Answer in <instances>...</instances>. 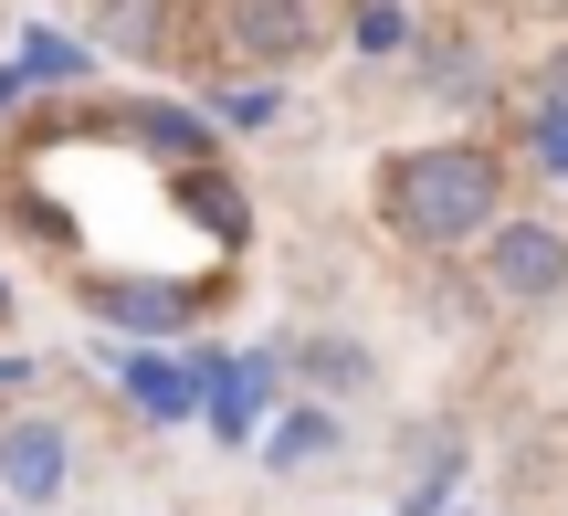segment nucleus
Returning a JSON list of instances; mask_svg holds the SVG:
<instances>
[{
	"label": "nucleus",
	"mask_w": 568,
	"mask_h": 516,
	"mask_svg": "<svg viewBox=\"0 0 568 516\" xmlns=\"http://www.w3.org/2000/svg\"><path fill=\"white\" fill-rule=\"evenodd\" d=\"M379 201H389V232H410V243H432V253H443V243H485L495 201H506V169H495V148L443 138V148L389 159Z\"/></svg>",
	"instance_id": "obj_1"
},
{
	"label": "nucleus",
	"mask_w": 568,
	"mask_h": 516,
	"mask_svg": "<svg viewBox=\"0 0 568 516\" xmlns=\"http://www.w3.org/2000/svg\"><path fill=\"white\" fill-rule=\"evenodd\" d=\"M485 264H495V295L537 306V295L568 285V232H558V222H495V232H485Z\"/></svg>",
	"instance_id": "obj_2"
},
{
	"label": "nucleus",
	"mask_w": 568,
	"mask_h": 516,
	"mask_svg": "<svg viewBox=\"0 0 568 516\" xmlns=\"http://www.w3.org/2000/svg\"><path fill=\"white\" fill-rule=\"evenodd\" d=\"M63 475H74V443H63V422H0V496H21V506H53L63 496Z\"/></svg>",
	"instance_id": "obj_3"
},
{
	"label": "nucleus",
	"mask_w": 568,
	"mask_h": 516,
	"mask_svg": "<svg viewBox=\"0 0 568 516\" xmlns=\"http://www.w3.org/2000/svg\"><path fill=\"white\" fill-rule=\"evenodd\" d=\"M232 42H243V63H295L305 42H316V11L305 0H222Z\"/></svg>",
	"instance_id": "obj_4"
},
{
	"label": "nucleus",
	"mask_w": 568,
	"mask_h": 516,
	"mask_svg": "<svg viewBox=\"0 0 568 516\" xmlns=\"http://www.w3.org/2000/svg\"><path fill=\"white\" fill-rule=\"evenodd\" d=\"M126 401H138L148 422H190L201 412V370H180V358H126Z\"/></svg>",
	"instance_id": "obj_5"
},
{
	"label": "nucleus",
	"mask_w": 568,
	"mask_h": 516,
	"mask_svg": "<svg viewBox=\"0 0 568 516\" xmlns=\"http://www.w3.org/2000/svg\"><path fill=\"white\" fill-rule=\"evenodd\" d=\"M464 475V443L453 433H422V464H410V485H400V516H443V485Z\"/></svg>",
	"instance_id": "obj_6"
},
{
	"label": "nucleus",
	"mask_w": 568,
	"mask_h": 516,
	"mask_svg": "<svg viewBox=\"0 0 568 516\" xmlns=\"http://www.w3.org/2000/svg\"><path fill=\"white\" fill-rule=\"evenodd\" d=\"M95 316H116V327L159 337V327H180V295H169V285H95Z\"/></svg>",
	"instance_id": "obj_7"
},
{
	"label": "nucleus",
	"mask_w": 568,
	"mask_h": 516,
	"mask_svg": "<svg viewBox=\"0 0 568 516\" xmlns=\"http://www.w3.org/2000/svg\"><path fill=\"white\" fill-rule=\"evenodd\" d=\"M264 454L274 464H316V454H337V422H326V412H284L264 433Z\"/></svg>",
	"instance_id": "obj_8"
},
{
	"label": "nucleus",
	"mask_w": 568,
	"mask_h": 516,
	"mask_svg": "<svg viewBox=\"0 0 568 516\" xmlns=\"http://www.w3.org/2000/svg\"><path fill=\"white\" fill-rule=\"evenodd\" d=\"M11 74H21V84H74V74H84V42H63V32H32Z\"/></svg>",
	"instance_id": "obj_9"
},
{
	"label": "nucleus",
	"mask_w": 568,
	"mask_h": 516,
	"mask_svg": "<svg viewBox=\"0 0 568 516\" xmlns=\"http://www.w3.org/2000/svg\"><path fill=\"white\" fill-rule=\"evenodd\" d=\"M305 380H326V391H358V380H368V348H347V337H305Z\"/></svg>",
	"instance_id": "obj_10"
},
{
	"label": "nucleus",
	"mask_w": 568,
	"mask_h": 516,
	"mask_svg": "<svg viewBox=\"0 0 568 516\" xmlns=\"http://www.w3.org/2000/svg\"><path fill=\"white\" fill-rule=\"evenodd\" d=\"M537 169L568 180V105H537Z\"/></svg>",
	"instance_id": "obj_11"
},
{
	"label": "nucleus",
	"mask_w": 568,
	"mask_h": 516,
	"mask_svg": "<svg viewBox=\"0 0 568 516\" xmlns=\"http://www.w3.org/2000/svg\"><path fill=\"white\" fill-rule=\"evenodd\" d=\"M358 42H368V53H389V42H400V11H389V0H368V11H358Z\"/></svg>",
	"instance_id": "obj_12"
},
{
	"label": "nucleus",
	"mask_w": 568,
	"mask_h": 516,
	"mask_svg": "<svg viewBox=\"0 0 568 516\" xmlns=\"http://www.w3.org/2000/svg\"><path fill=\"white\" fill-rule=\"evenodd\" d=\"M537 105H568V53H558V74H548V95H537Z\"/></svg>",
	"instance_id": "obj_13"
}]
</instances>
